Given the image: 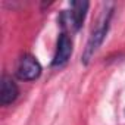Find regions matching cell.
<instances>
[{"mask_svg":"<svg viewBox=\"0 0 125 125\" xmlns=\"http://www.w3.org/2000/svg\"><path fill=\"white\" fill-rule=\"evenodd\" d=\"M112 13H113V5H107V8L103 10L96 28L91 31L88 40H87V44L84 47V52H83V57H81V62L84 65H88L90 60L93 59L94 53L99 50V47L103 44L106 35H107V31H109V25H110V18H112Z\"/></svg>","mask_w":125,"mask_h":125,"instance_id":"obj_1","label":"cell"},{"mask_svg":"<svg viewBox=\"0 0 125 125\" xmlns=\"http://www.w3.org/2000/svg\"><path fill=\"white\" fill-rule=\"evenodd\" d=\"M90 3L87 0H78V2H71V10H63L60 15V22L62 25H69L72 30H80L83 27V22L85 19L87 10H88Z\"/></svg>","mask_w":125,"mask_h":125,"instance_id":"obj_2","label":"cell"},{"mask_svg":"<svg viewBox=\"0 0 125 125\" xmlns=\"http://www.w3.org/2000/svg\"><path fill=\"white\" fill-rule=\"evenodd\" d=\"M41 65L37 60L35 56L27 53L24 56H21L18 66H16V75L19 80L22 81H35L40 75H41Z\"/></svg>","mask_w":125,"mask_h":125,"instance_id":"obj_3","label":"cell"},{"mask_svg":"<svg viewBox=\"0 0 125 125\" xmlns=\"http://www.w3.org/2000/svg\"><path fill=\"white\" fill-rule=\"evenodd\" d=\"M72 54V40L66 32H60L56 44V52L52 60V66H63Z\"/></svg>","mask_w":125,"mask_h":125,"instance_id":"obj_4","label":"cell"},{"mask_svg":"<svg viewBox=\"0 0 125 125\" xmlns=\"http://www.w3.org/2000/svg\"><path fill=\"white\" fill-rule=\"evenodd\" d=\"M19 96V88L18 84L12 80V77H9L8 74H5L2 77V88H0V103L3 106L12 104Z\"/></svg>","mask_w":125,"mask_h":125,"instance_id":"obj_5","label":"cell"}]
</instances>
